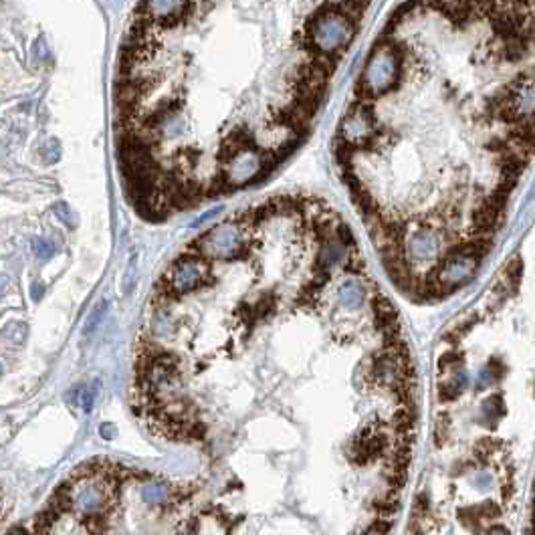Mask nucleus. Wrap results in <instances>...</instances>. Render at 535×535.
I'll list each match as a JSON object with an SVG mask.
<instances>
[{
  "label": "nucleus",
  "mask_w": 535,
  "mask_h": 535,
  "mask_svg": "<svg viewBox=\"0 0 535 535\" xmlns=\"http://www.w3.org/2000/svg\"><path fill=\"white\" fill-rule=\"evenodd\" d=\"M357 23L342 8L340 2H326L319 6L301 30L303 47L309 57L340 61L342 53L356 39Z\"/></svg>",
  "instance_id": "1"
},
{
  "label": "nucleus",
  "mask_w": 535,
  "mask_h": 535,
  "mask_svg": "<svg viewBox=\"0 0 535 535\" xmlns=\"http://www.w3.org/2000/svg\"><path fill=\"white\" fill-rule=\"evenodd\" d=\"M402 69H404V53L394 39L386 35L372 47L364 71L357 83V99L370 104L372 99L390 95L400 85Z\"/></svg>",
  "instance_id": "2"
},
{
  "label": "nucleus",
  "mask_w": 535,
  "mask_h": 535,
  "mask_svg": "<svg viewBox=\"0 0 535 535\" xmlns=\"http://www.w3.org/2000/svg\"><path fill=\"white\" fill-rule=\"evenodd\" d=\"M253 226V209L224 223L214 224L194 242V253L207 261H233L247 249V235Z\"/></svg>",
  "instance_id": "3"
},
{
  "label": "nucleus",
  "mask_w": 535,
  "mask_h": 535,
  "mask_svg": "<svg viewBox=\"0 0 535 535\" xmlns=\"http://www.w3.org/2000/svg\"><path fill=\"white\" fill-rule=\"evenodd\" d=\"M116 473H81L67 489L69 509L85 519H102L113 505Z\"/></svg>",
  "instance_id": "4"
},
{
  "label": "nucleus",
  "mask_w": 535,
  "mask_h": 535,
  "mask_svg": "<svg viewBox=\"0 0 535 535\" xmlns=\"http://www.w3.org/2000/svg\"><path fill=\"white\" fill-rule=\"evenodd\" d=\"M209 277L210 261L192 251V253L182 254L178 261L168 269V273L164 275L162 291L166 295L180 297L200 289L204 283H209Z\"/></svg>",
  "instance_id": "5"
},
{
  "label": "nucleus",
  "mask_w": 535,
  "mask_h": 535,
  "mask_svg": "<svg viewBox=\"0 0 535 535\" xmlns=\"http://www.w3.org/2000/svg\"><path fill=\"white\" fill-rule=\"evenodd\" d=\"M190 0H144L137 8L132 27L144 29H172L186 16Z\"/></svg>",
  "instance_id": "6"
},
{
  "label": "nucleus",
  "mask_w": 535,
  "mask_h": 535,
  "mask_svg": "<svg viewBox=\"0 0 535 535\" xmlns=\"http://www.w3.org/2000/svg\"><path fill=\"white\" fill-rule=\"evenodd\" d=\"M366 299V289L356 277H350L338 287V301L345 309H357Z\"/></svg>",
  "instance_id": "7"
},
{
  "label": "nucleus",
  "mask_w": 535,
  "mask_h": 535,
  "mask_svg": "<svg viewBox=\"0 0 535 535\" xmlns=\"http://www.w3.org/2000/svg\"><path fill=\"white\" fill-rule=\"evenodd\" d=\"M168 497H170V487L164 485V483L152 481V483H146L142 487V499L148 505H162V503L168 501Z\"/></svg>",
  "instance_id": "8"
},
{
  "label": "nucleus",
  "mask_w": 535,
  "mask_h": 535,
  "mask_svg": "<svg viewBox=\"0 0 535 535\" xmlns=\"http://www.w3.org/2000/svg\"><path fill=\"white\" fill-rule=\"evenodd\" d=\"M27 336H29V329H27V326L23 321H11L8 326L2 329L0 340L6 343V345L20 348L23 343L27 342Z\"/></svg>",
  "instance_id": "9"
},
{
  "label": "nucleus",
  "mask_w": 535,
  "mask_h": 535,
  "mask_svg": "<svg viewBox=\"0 0 535 535\" xmlns=\"http://www.w3.org/2000/svg\"><path fill=\"white\" fill-rule=\"evenodd\" d=\"M107 309H109V303H107V301H102V303L91 312L87 321H85V326H83V336H90V333H93L97 327L102 326L104 317L107 315Z\"/></svg>",
  "instance_id": "10"
},
{
  "label": "nucleus",
  "mask_w": 535,
  "mask_h": 535,
  "mask_svg": "<svg viewBox=\"0 0 535 535\" xmlns=\"http://www.w3.org/2000/svg\"><path fill=\"white\" fill-rule=\"evenodd\" d=\"M521 275H523V263H521V259H513L505 269V283L511 285V289L515 291L517 289V285L521 281Z\"/></svg>",
  "instance_id": "11"
},
{
  "label": "nucleus",
  "mask_w": 535,
  "mask_h": 535,
  "mask_svg": "<svg viewBox=\"0 0 535 535\" xmlns=\"http://www.w3.org/2000/svg\"><path fill=\"white\" fill-rule=\"evenodd\" d=\"M95 398H97V392H95V386L90 388H81V392L77 394V404H79V408L85 412V414H90L91 410H93V404H95Z\"/></svg>",
  "instance_id": "12"
},
{
  "label": "nucleus",
  "mask_w": 535,
  "mask_h": 535,
  "mask_svg": "<svg viewBox=\"0 0 535 535\" xmlns=\"http://www.w3.org/2000/svg\"><path fill=\"white\" fill-rule=\"evenodd\" d=\"M32 251H35V254L39 259L47 261V259H51L53 254L57 253V247L51 240H47V238H35L32 240Z\"/></svg>",
  "instance_id": "13"
},
{
  "label": "nucleus",
  "mask_w": 535,
  "mask_h": 535,
  "mask_svg": "<svg viewBox=\"0 0 535 535\" xmlns=\"http://www.w3.org/2000/svg\"><path fill=\"white\" fill-rule=\"evenodd\" d=\"M503 408H505V404L501 400V396L495 394V396H491L489 400H485V404H483V414L487 418H499L503 414Z\"/></svg>",
  "instance_id": "14"
},
{
  "label": "nucleus",
  "mask_w": 535,
  "mask_h": 535,
  "mask_svg": "<svg viewBox=\"0 0 535 535\" xmlns=\"http://www.w3.org/2000/svg\"><path fill=\"white\" fill-rule=\"evenodd\" d=\"M390 529H392V523L390 521H374L372 525L364 531L362 535H388L390 534Z\"/></svg>",
  "instance_id": "15"
},
{
  "label": "nucleus",
  "mask_w": 535,
  "mask_h": 535,
  "mask_svg": "<svg viewBox=\"0 0 535 535\" xmlns=\"http://www.w3.org/2000/svg\"><path fill=\"white\" fill-rule=\"evenodd\" d=\"M55 212H57V216H59L61 221L67 224L69 228H73L75 221H73V216H71V210H69L67 204H57V207H55Z\"/></svg>",
  "instance_id": "16"
},
{
  "label": "nucleus",
  "mask_w": 535,
  "mask_h": 535,
  "mask_svg": "<svg viewBox=\"0 0 535 535\" xmlns=\"http://www.w3.org/2000/svg\"><path fill=\"white\" fill-rule=\"evenodd\" d=\"M99 434L104 436L105 441H111V438H116L118 431H116V426H111L109 422H105V424H102V429H99Z\"/></svg>",
  "instance_id": "17"
},
{
  "label": "nucleus",
  "mask_w": 535,
  "mask_h": 535,
  "mask_svg": "<svg viewBox=\"0 0 535 535\" xmlns=\"http://www.w3.org/2000/svg\"><path fill=\"white\" fill-rule=\"evenodd\" d=\"M221 212H223V209H214V210H210V212H204V214H202V216L194 223V226H200V224L207 223V221H212V219H214V216H219Z\"/></svg>",
  "instance_id": "18"
},
{
  "label": "nucleus",
  "mask_w": 535,
  "mask_h": 535,
  "mask_svg": "<svg viewBox=\"0 0 535 535\" xmlns=\"http://www.w3.org/2000/svg\"><path fill=\"white\" fill-rule=\"evenodd\" d=\"M6 289H8V279L4 275H0V297L6 293Z\"/></svg>",
  "instance_id": "19"
},
{
  "label": "nucleus",
  "mask_w": 535,
  "mask_h": 535,
  "mask_svg": "<svg viewBox=\"0 0 535 535\" xmlns=\"http://www.w3.org/2000/svg\"><path fill=\"white\" fill-rule=\"evenodd\" d=\"M41 293H43V291H41V287H39V285H35V287H32V297L41 299Z\"/></svg>",
  "instance_id": "20"
},
{
  "label": "nucleus",
  "mask_w": 535,
  "mask_h": 535,
  "mask_svg": "<svg viewBox=\"0 0 535 535\" xmlns=\"http://www.w3.org/2000/svg\"><path fill=\"white\" fill-rule=\"evenodd\" d=\"M2 372H4V370H2V364H0V376H2Z\"/></svg>",
  "instance_id": "21"
},
{
  "label": "nucleus",
  "mask_w": 535,
  "mask_h": 535,
  "mask_svg": "<svg viewBox=\"0 0 535 535\" xmlns=\"http://www.w3.org/2000/svg\"><path fill=\"white\" fill-rule=\"evenodd\" d=\"M534 487H535V485H534Z\"/></svg>",
  "instance_id": "22"
}]
</instances>
